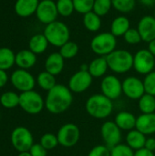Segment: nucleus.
Here are the masks:
<instances>
[{"label": "nucleus", "instance_id": "37", "mask_svg": "<svg viewBox=\"0 0 155 156\" xmlns=\"http://www.w3.org/2000/svg\"><path fill=\"white\" fill-rule=\"evenodd\" d=\"M111 156H134V151L126 144H120L111 149Z\"/></svg>", "mask_w": 155, "mask_h": 156}, {"label": "nucleus", "instance_id": "18", "mask_svg": "<svg viewBox=\"0 0 155 156\" xmlns=\"http://www.w3.org/2000/svg\"><path fill=\"white\" fill-rule=\"evenodd\" d=\"M138 131L148 135L155 133V112L154 113H142L137 117L136 128Z\"/></svg>", "mask_w": 155, "mask_h": 156}, {"label": "nucleus", "instance_id": "48", "mask_svg": "<svg viewBox=\"0 0 155 156\" xmlns=\"http://www.w3.org/2000/svg\"><path fill=\"white\" fill-rule=\"evenodd\" d=\"M17 156H31L29 154V152H23V153H19Z\"/></svg>", "mask_w": 155, "mask_h": 156}, {"label": "nucleus", "instance_id": "6", "mask_svg": "<svg viewBox=\"0 0 155 156\" xmlns=\"http://www.w3.org/2000/svg\"><path fill=\"white\" fill-rule=\"evenodd\" d=\"M19 107L26 113L36 115L45 108V100L36 90H28L19 94Z\"/></svg>", "mask_w": 155, "mask_h": 156}, {"label": "nucleus", "instance_id": "36", "mask_svg": "<svg viewBox=\"0 0 155 156\" xmlns=\"http://www.w3.org/2000/svg\"><path fill=\"white\" fill-rule=\"evenodd\" d=\"M95 0H73L75 11L79 14L85 15L93 9Z\"/></svg>", "mask_w": 155, "mask_h": 156}, {"label": "nucleus", "instance_id": "44", "mask_svg": "<svg viewBox=\"0 0 155 156\" xmlns=\"http://www.w3.org/2000/svg\"><path fill=\"white\" fill-rule=\"evenodd\" d=\"M134 156H155V154L154 152H152L145 148H143L138 151H135Z\"/></svg>", "mask_w": 155, "mask_h": 156}, {"label": "nucleus", "instance_id": "9", "mask_svg": "<svg viewBox=\"0 0 155 156\" xmlns=\"http://www.w3.org/2000/svg\"><path fill=\"white\" fill-rule=\"evenodd\" d=\"M154 67L155 57L148 49H140L133 55V69L137 73L146 76L154 70Z\"/></svg>", "mask_w": 155, "mask_h": 156}, {"label": "nucleus", "instance_id": "12", "mask_svg": "<svg viewBox=\"0 0 155 156\" xmlns=\"http://www.w3.org/2000/svg\"><path fill=\"white\" fill-rule=\"evenodd\" d=\"M122 130L117 126L114 121H106L102 123L100 127V136L110 149L122 144Z\"/></svg>", "mask_w": 155, "mask_h": 156}, {"label": "nucleus", "instance_id": "30", "mask_svg": "<svg viewBox=\"0 0 155 156\" xmlns=\"http://www.w3.org/2000/svg\"><path fill=\"white\" fill-rule=\"evenodd\" d=\"M138 107L142 113H154L155 96L145 93L138 101Z\"/></svg>", "mask_w": 155, "mask_h": 156}, {"label": "nucleus", "instance_id": "5", "mask_svg": "<svg viewBox=\"0 0 155 156\" xmlns=\"http://www.w3.org/2000/svg\"><path fill=\"white\" fill-rule=\"evenodd\" d=\"M117 47V37L111 32H102L96 35L90 41V48L98 57H107Z\"/></svg>", "mask_w": 155, "mask_h": 156}, {"label": "nucleus", "instance_id": "20", "mask_svg": "<svg viewBox=\"0 0 155 156\" xmlns=\"http://www.w3.org/2000/svg\"><path fill=\"white\" fill-rule=\"evenodd\" d=\"M136 121L137 117L127 111H122L119 112L115 118H114V122L117 124V126L122 130V131H132L136 128Z\"/></svg>", "mask_w": 155, "mask_h": 156}, {"label": "nucleus", "instance_id": "41", "mask_svg": "<svg viewBox=\"0 0 155 156\" xmlns=\"http://www.w3.org/2000/svg\"><path fill=\"white\" fill-rule=\"evenodd\" d=\"M28 152L31 156H47L48 154V151L40 144H34Z\"/></svg>", "mask_w": 155, "mask_h": 156}, {"label": "nucleus", "instance_id": "23", "mask_svg": "<svg viewBox=\"0 0 155 156\" xmlns=\"http://www.w3.org/2000/svg\"><path fill=\"white\" fill-rule=\"evenodd\" d=\"M146 139L147 136L143 133H141L140 131H138L137 129L129 131L125 137L126 144L134 152L144 148Z\"/></svg>", "mask_w": 155, "mask_h": 156}, {"label": "nucleus", "instance_id": "31", "mask_svg": "<svg viewBox=\"0 0 155 156\" xmlns=\"http://www.w3.org/2000/svg\"><path fill=\"white\" fill-rule=\"evenodd\" d=\"M79 45L74 41H68L63 46L59 48V53L64 58V59H71L75 58L79 53Z\"/></svg>", "mask_w": 155, "mask_h": 156}, {"label": "nucleus", "instance_id": "1", "mask_svg": "<svg viewBox=\"0 0 155 156\" xmlns=\"http://www.w3.org/2000/svg\"><path fill=\"white\" fill-rule=\"evenodd\" d=\"M73 103V93L68 86L57 84L48 91L45 98V108L51 114H61L67 112Z\"/></svg>", "mask_w": 155, "mask_h": 156}, {"label": "nucleus", "instance_id": "21", "mask_svg": "<svg viewBox=\"0 0 155 156\" xmlns=\"http://www.w3.org/2000/svg\"><path fill=\"white\" fill-rule=\"evenodd\" d=\"M37 63V55L29 49H22L16 53V65L22 69H29Z\"/></svg>", "mask_w": 155, "mask_h": 156}, {"label": "nucleus", "instance_id": "46", "mask_svg": "<svg viewBox=\"0 0 155 156\" xmlns=\"http://www.w3.org/2000/svg\"><path fill=\"white\" fill-rule=\"evenodd\" d=\"M140 3L143 5H145V6H153L155 4V0H139Z\"/></svg>", "mask_w": 155, "mask_h": 156}, {"label": "nucleus", "instance_id": "27", "mask_svg": "<svg viewBox=\"0 0 155 156\" xmlns=\"http://www.w3.org/2000/svg\"><path fill=\"white\" fill-rule=\"evenodd\" d=\"M16 64V54L9 48H0V69L8 70Z\"/></svg>", "mask_w": 155, "mask_h": 156}, {"label": "nucleus", "instance_id": "7", "mask_svg": "<svg viewBox=\"0 0 155 156\" xmlns=\"http://www.w3.org/2000/svg\"><path fill=\"white\" fill-rule=\"evenodd\" d=\"M12 146L18 152H28L34 144V137L32 133L24 126L16 127L10 136Z\"/></svg>", "mask_w": 155, "mask_h": 156}, {"label": "nucleus", "instance_id": "11", "mask_svg": "<svg viewBox=\"0 0 155 156\" xmlns=\"http://www.w3.org/2000/svg\"><path fill=\"white\" fill-rule=\"evenodd\" d=\"M100 87L101 93L112 101L119 99L122 94V81L112 74L104 76Z\"/></svg>", "mask_w": 155, "mask_h": 156}, {"label": "nucleus", "instance_id": "8", "mask_svg": "<svg viewBox=\"0 0 155 156\" xmlns=\"http://www.w3.org/2000/svg\"><path fill=\"white\" fill-rule=\"evenodd\" d=\"M58 144L65 148L75 146L80 138V130L75 123L68 122L63 124L57 133Z\"/></svg>", "mask_w": 155, "mask_h": 156}, {"label": "nucleus", "instance_id": "19", "mask_svg": "<svg viewBox=\"0 0 155 156\" xmlns=\"http://www.w3.org/2000/svg\"><path fill=\"white\" fill-rule=\"evenodd\" d=\"M39 0H16L15 3V13L20 17H29L36 14Z\"/></svg>", "mask_w": 155, "mask_h": 156}, {"label": "nucleus", "instance_id": "47", "mask_svg": "<svg viewBox=\"0 0 155 156\" xmlns=\"http://www.w3.org/2000/svg\"><path fill=\"white\" fill-rule=\"evenodd\" d=\"M79 70H83V71H88L89 70V64L87 63H83L80 65L79 67Z\"/></svg>", "mask_w": 155, "mask_h": 156}, {"label": "nucleus", "instance_id": "22", "mask_svg": "<svg viewBox=\"0 0 155 156\" xmlns=\"http://www.w3.org/2000/svg\"><path fill=\"white\" fill-rule=\"evenodd\" d=\"M109 69V65L106 57H98L92 59L89 64V72L92 78H102L106 75Z\"/></svg>", "mask_w": 155, "mask_h": 156}, {"label": "nucleus", "instance_id": "2", "mask_svg": "<svg viewBox=\"0 0 155 156\" xmlns=\"http://www.w3.org/2000/svg\"><path fill=\"white\" fill-rule=\"evenodd\" d=\"M113 101L102 93L93 94L85 102L87 113L97 120L107 119L113 112Z\"/></svg>", "mask_w": 155, "mask_h": 156}, {"label": "nucleus", "instance_id": "16", "mask_svg": "<svg viewBox=\"0 0 155 156\" xmlns=\"http://www.w3.org/2000/svg\"><path fill=\"white\" fill-rule=\"evenodd\" d=\"M137 29L143 42L150 43L155 39V18L153 16H144L138 22Z\"/></svg>", "mask_w": 155, "mask_h": 156}, {"label": "nucleus", "instance_id": "17", "mask_svg": "<svg viewBox=\"0 0 155 156\" xmlns=\"http://www.w3.org/2000/svg\"><path fill=\"white\" fill-rule=\"evenodd\" d=\"M65 66V59L59 52H52L45 60V70L50 74L57 76L59 75Z\"/></svg>", "mask_w": 155, "mask_h": 156}, {"label": "nucleus", "instance_id": "38", "mask_svg": "<svg viewBox=\"0 0 155 156\" xmlns=\"http://www.w3.org/2000/svg\"><path fill=\"white\" fill-rule=\"evenodd\" d=\"M125 42L129 45H138L143 41L142 37L137 28H130L123 36Z\"/></svg>", "mask_w": 155, "mask_h": 156}, {"label": "nucleus", "instance_id": "32", "mask_svg": "<svg viewBox=\"0 0 155 156\" xmlns=\"http://www.w3.org/2000/svg\"><path fill=\"white\" fill-rule=\"evenodd\" d=\"M56 5L58 16H61L63 17L70 16L75 11L73 0H57Z\"/></svg>", "mask_w": 155, "mask_h": 156}, {"label": "nucleus", "instance_id": "40", "mask_svg": "<svg viewBox=\"0 0 155 156\" xmlns=\"http://www.w3.org/2000/svg\"><path fill=\"white\" fill-rule=\"evenodd\" d=\"M87 156H111V149L105 144H98L90 149Z\"/></svg>", "mask_w": 155, "mask_h": 156}, {"label": "nucleus", "instance_id": "10", "mask_svg": "<svg viewBox=\"0 0 155 156\" xmlns=\"http://www.w3.org/2000/svg\"><path fill=\"white\" fill-rule=\"evenodd\" d=\"M10 81L13 87L21 92L33 90L37 84V80L34 76L28 70L22 69H16L12 72Z\"/></svg>", "mask_w": 155, "mask_h": 156}, {"label": "nucleus", "instance_id": "50", "mask_svg": "<svg viewBox=\"0 0 155 156\" xmlns=\"http://www.w3.org/2000/svg\"><path fill=\"white\" fill-rule=\"evenodd\" d=\"M0 120H1V113H0Z\"/></svg>", "mask_w": 155, "mask_h": 156}, {"label": "nucleus", "instance_id": "35", "mask_svg": "<svg viewBox=\"0 0 155 156\" xmlns=\"http://www.w3.org/2000/svg\"><path fill=\"white\" fill-rule=\"evenodd\" d=\"M112 8L111 0H95L92 11L100 16H104Z\"/></svg>", "mask_w": 155, "mask_h": 156}, {"label": "nucleus", "instance_id": "29", "mask_svg": "<svg viewBox=\"0 0 155 156\" xmlns=\"http://www.w3.org/2000/svg\"><path fill=\"white\" fill-rule=\"evenodd\" d=\"M0 104L5 109H14L19 106V95L15 91H5L0 96Z\"/></svg>", "mask_w": 155, "mask_h": 156}, {"label": "nucleus", "instance_id": "49", "mask_svg": "<svg viewBox=\"0 0 155 156\" xmlns=\"http://www.w3.org/2000/svg\"><path fill=\"white\" fill-rule=\"evenodd\" d=\"M153 17L155 18V9H154V13H153Z\"/></svg>", "mask_w": 155, "mask_h": 156}, {"label": "nucleus", "instance_id": "45", "mask_svg": "<svg viewBox=\"0 0 155 156\" xmlns=\"http://www.w3.org/2000/svg\"><path fill=\"white\" fill-rule=\"evenodd\" d=\"M148 50L155 57V39L148 43Z\"/></svg>", "mask_w": 155, "mask_h": 156}, {"label": "nucleus", "instance_id": "25", "mask_svg": "<svg viewBox=\"0 0 155 156\" xmlns=\"http://www.w3.org/2000/svg\"><path fill=\"white\" fill-rule=\"evenodd\" d=\"M131 28V23L127 16H118L111 24V33L116 37H123L124 34Z\"/></svg>", "mask_w": 155, "mask_h": 156}, {"label": "nucleus", "instance_id": "14", "mask_svg": "<svg viewBox=\"0 0 155 156\" xmlns=\"http://www.w3.org/2000/svg\"><path fill=\"white\" fill-rule=\"evenodd\" d=\"M35 15L37 20L44 25H48L56 21L58 16L56 2H54L53 0L39 1Z\"/></svg>", "mask_w": 155, "mask_h": 156}, {"label": "nucleus", "instance_id": "34", "mask_svg": "<svg viewBox=\"0 0 155 156\" xmlns=\"http://www.w3.org/2000/svg\"><path fill=\"white\" fill-rule=\"evenodd\" d=\"M39 144L47 151H50V150L55 149L58 145V140L57 134H54V133H44L40 138Z\"/></svg>", "mask_w": 155, "mask_h": 156}, {"label": "nucleus", "instance_id": "28", "mask_svg": "<svg viewBox=\"0 0 155 156\" xmlns=\"http://www.w3.org/2000/svg\"><path fill=\"white\" fill-rule=\"evenodd\" d=\"M56 76L50 74L49 72L44 70V71H41L36 80H37V84L38 85V87L44 90H50L52 88H54L56 85H57V82H56Z\"/></svg>", "mask_w": 155, "mask_h": 156}, {"label": "nucleus", "instance_id": "42", "mask_svg": "<svg viewBox=\"0 0 155 156\" xmlns=\"http://www.w3.org/2000/svg\"><path fill=\"white\" fill-rule=\"evenodd\" d=\"M144 148H145V149H147V150H149V151L154 152L155 151V138L154 137H147V139H146V142H145Z\"/></svg>", "mask_w": 155, "mask_h": 156}, {"label": "nucleus", "instance_id": "15", "mask_svg": "<svg viewBox=\"0 0 155 156\" xmlns=\"http://www.w3.org/2000/svg\"><path fill=\"white\" fill-rule=\"evenodd\" d=\"M122 93L130 100L139 101L145 94L143 80L134 76L125 78L122 81Z\"/></svg>", "mask_w": 155, "mask_h": 156}, {"label": "nucleus", "instance_id": "24", "mask_svg": "<svg viewBox=\"0 0 155 156\" xmlns=\"http://www.w3.org/2000/svg\"><path fill=\"white\" fill-rule=\"evenodd\" d=\"M48 45L49 43L45 35L43 33H37L30 37L28 41V49L36 55H40L48 49Z\"/></svg>", "mask_w": 155, "mask_h": 156}, {"label": "nucleus", "instance_id": "43", "mask_svg": "<svg viewBox=\"0 0 155 156\" xmlns=\"http://www.w3.org/2000/svg\"><path fill=\"white\" fill-rule=\"evenodd\" d=\"M8 80H9V78H8V75H7L6 71L0 69V89L6 85Z\"/></svg>", "mask_w": 155, "mask_h": 156}, {"label": "nucleus", "instance_id": "39", "mask_svg": "<svg viewBox=\"0 0 155 156\" xmlns=\"http://www.w3.org/2000/svg\"><path fill=\"white\" fill-rule=\"evenodd\" d=\"M145 93L155 96V70L147 74L143 80Z\"/></svg>", "mask_w": 155, "mask_h": 156}, {"label": "nucleus", "instance_id": "33", "mask_svg": "<svg viewBox=\"0 0 155 156\" xmlns=\"http://www.w3.org/2000/svg\"><path fill=\"white\" fill-rule=\"evenodd\" d=\"M112 7L120 13H130L136 5V0H111Z\"/></svg>", "mask_w": 155, "mask_h": 156}, {"label": "nucleus", "instance_id": "13", "mask_svg": "<svg viewBox=\"0 0 155 156\" xmlns=\"http://www.w3.org/2000/svg\"><path fill=\"white\" fill-rule=\"evenodd\" d=\"M92 81L93 78L89 71L78 70L69 78L68 87L72 93H83L90 88Z\"/></svg>", "mask_w": 155, "mask_h": 156}, {"label": "nucleus", "instance_id": "4", "mask_svg": "<svg viewBox=\"0 0 155 156\" xmlns=\"http://www.w3.org/2000/svg\"><path fill=\"white\" fill-rule=\"evenodd\" d=\"M43 34L47 37L49 45L60 48L65 43L69 41L70 31L69 27L61 21H54L48 25H46Z\"/></svg>", "mask_w": 155, "mask_h": 156}, {"label": "nucleus", "instance_id": "3", "mask_svg": "<svg viewBox=\"0 0 155 156\" xmlns=\"http://www.w3.org/2000/svg\"><path fill=\"white\" fill-rule=\"evenodd\" d=\"M109 69L116 74H124L133 69V55L125 49H115L106 57Z\"/></svg>", "mask_w": 155, "mask_h": 156}, {"label": "nucleus", "instance_id": "26", "mask_svg": "<svg viewBox=\"0 0 155 156\" xmlns=\"http://www.w3.org/2000/svg\"><path fill=\"white\" fill-rule=\"evenodd\" d=\"M83 25L85 28L90 32H98L101 27V16L97 15L95 12L90 11L83 15Z\"/></svg>", "mask_w": 155, "mask_h": 156}]
</instances>
